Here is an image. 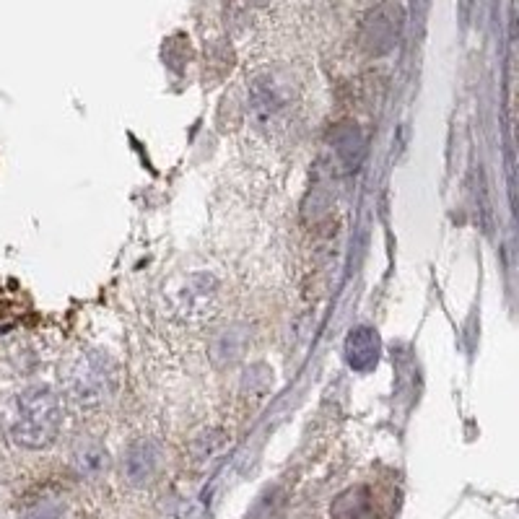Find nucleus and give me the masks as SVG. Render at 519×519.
I'll return each instance as SVG.
<instances>
[{"mask_svg": "<svg viewBox=\"0 0 519 519\" xmlns=\"http://www.w3.org/2000/svg\"><path fill=\"white\" fill-rule=\"evenodd\" d=\"M6 429L13 444L24 449H45L63 429L60 395L50 387H29L11 400Z\"/></svg>", "mask_w": 519, "mask_h": 519, "instance_id": "obj_1", "label": "nucleus"}, {"mask_svg": "<svg viewBox=\"0 0 519 519\" xmlns=\"http://www.w3.org/2000/svg\"><path fill=\"white\" fill-rule=\"evenodd\" d=\"M65 385L76 403L89 405V408L107 403L117 387L115 364L104 353H78L71 366L65 369Z\"/></svg>", "mask_w": 519, "mask_h": 519, "instance_id": "obj_2", "label": "nucleus"}, {"mask_svg": "<svg viewBox=\"0 0 519 519\" xmlns=\"http://www.w3.org/2000/svg\"><path fill=\"white\" fill-rule=\"evenodd\" d=\"M185 294H190V299L180 296V314L185 320L187 314L195 317V320H200V312L206 317V314H211L213 307H216V283H213L211 278H195V281H190L187 283Z\"/></svg>", "mask_w": 519, "mask_h": 519, "instance_id": "obj_3", "label": "nucleus"}, {"mask_svg": "<svg viewBox=\"0 0 519 519\" xmlns=\"http://www.w3.org/2000/svg\"><path fill=\"white\" fill-rule=\"evenodd\" d=\"M159 468V449L151 442H138L128 449L125 470L133 483H146Z\"/></svg>", "mask_w": 519, "mask_h": 519, "instance_id": "obj_4", "label": "nucleus"}, {"mask_svg": "<svg viewBox=\"0 0 519 519\" xmlns=\"http://www.w3.org/2000/svg\"><path fill=\"white\" fill-rule=\"evenodd\" d=\"M283 89H286V86L278 84L276 78H263V81L255 86V91H252L257 115L276 117L278 112H283V107L289 104V91Z\"/></svg>", "mask_w": 519, "mask_h": 519, "instance_id": "obj_5", "label": "nucleus"}]
</instances>
